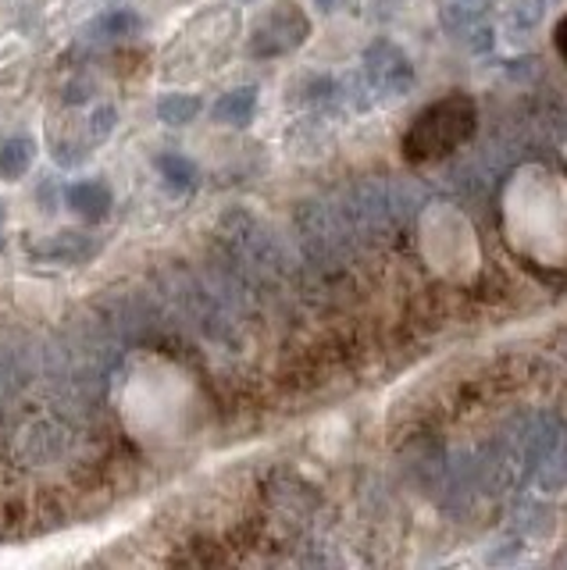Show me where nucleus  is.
Instances as JSON below:
<instances>
[{"mask_svg":"<svg viewBox=\"0 0 567 570\" xmlns=\"http://www.w3.org/2000/svg\"><path fill=\"white\" fill-rule=\"evenodd\" d=\"M311 36V18L296 0H275L272 8H264L257 14V22L251 26V40H246V53L257 61L282 58L307 43Z\"/></svg>","mask_w":567,"mask_h":570,"instance_id":"obj_2","label":"nucleus"},{"mask_svg":"<svg viewBox=\"0 0 567 570\" xmlns=\"http://www.w3.org/2000/svg\"><path fill=\"white\" fill-rule=\"evenodd\" d=\"M478 129V107L465 94H450L436 104H429L424 111L414 118V125L403 136V157L424 165V160H439L453 154L457 147L475 136Z\"/></svg>","mask_w":567,"mask_h":570,"instance_id":"obj_1","label":"nucleus"},{"mask_svg":"<svg viewBox=\"0 0 567 570\" xmlns=\"http://www.w3.org/2000/svg\"><path fill=\"white\" fill-rule=\"evenodd\" d=\"M211 115H215L218 125H228V129H246V125L254 121L257 115V86H236L222 94L211 107Z\"/></svg>","mask_w":567,"mask_h":570,"instance_id":"obj_6","label":"nucleus"},{"mask_svg":"<svg viewBox=\"0 0 567 570\" xmlns=\"http://www.w3.org/2000/svg\"><path fill=\"white\" fill-rule=\"evenodd\" d=\"M37 160V139L32 136H11L0 147V183H19Z\"/></svg>","mask_w":567,"mask_h":570,"instance_id":"obj_7","label":"nucleus"},{"mask_svg":"<svg viewBox=\"0 0 567 570\" xmlns=\"http://www.w3.org/2000/svg\"><path fill=\"white\" fill-rule=\"evenodd\" d=\"M554 47L560 50V58H567V14L557 22V32H554Z\"/></svg>","mask_w":567,"mask_h":570,"instance_id":"obj_14","label":"nucleus"},{"mask_svg":"<svg viewBox=\"0 0 567 570\" xmlns=\"http://www.w3.org/2000/svg\"><path fill=\"white\" fill-rule=\"evenodd\" d=\"M542 14H546V0H518L510 11H507V32L510 36H528L542 26Z\"/></svg>","mask_w":567,"mask_h":570,"instance_id":"obj_11","label":"nucleus"},{"mask_svg":"<svg viewBox=\"0 0 567 570\" xmlns=\"http://www.w3.org/2000/svg\"><path fill=\"white\" fill-rule=\"evenodd\" d=\"M201 111H204V100L197 94H168V97L157 100V118H162L165 125H172V129L189 125Z\"/></svg>","mask_w":567,"mask_h":570,"instance_id":"obj_9","label":"nucleus"},{"mask_svg":"<svg viewBox=\"0 0 567 570\" xmlns=\"http://www.w3.org/2000/svg\"><path fill=\"white\" fill-rule=\"evenodd\" d=\"M154 168L162 171V178L175 193H193V189H197V183H201V168L193 165L189 157H183V154H162V157L154 160Z\"/></svg>","mask_w":567,"mask_h":570,"instance_id":"obj_8","label":"nucleus"},{"mask_svg":"<svg viewBox=\"0 0 567 570\" xmlns=\"http://www.w3.org/2000/svg\"><path fill=\"white\" fill-rule=\"evenodd\" d=\"M335 4H340V0H317V8H322V11H332Z\"/></svg>","mask_w":567,"mask_h":570,"instance_id":"obj_15","label":"nucleus"},{"mask_svg":"<svg viewBox=\"0 0 567 570\" xmlns=\"http://www.w3.org/2000/svg\"><path fill=\"white\" fill-rule=\"evenodd\" d=\"M65 204L72 214H79L82 222H104L111 214V204H115V193L108 183H100V178H82V183H72L65 189Z\"/></svg>","mask_w":567,"mask_h":570,"instance_id":"obj_4","label":"nucleus"},{"mask_svg":"<svg viewBox=\"0 0 567 570\" xmlns=\"http://www.w3.org/2000/svg\"><path fill=\"white\" fill-rule=\"evenodd\" d=\"M536 478H539V485H542L546 492H560V489H567V439H564V435H560V442L554 445V453H549V456L539 463Z\"/></svg>","mask_w":567,"mask_h":570,"instance_id":"obj_10","label":"nucleus"},{"mask_svg":"<svg viewBox=\"0 0 567 570\" xmlns=\"http://www.w3.org/2000/svg\"><path fill=\"white\" fill-rule=\"evenodd\" d=\"M4 218H8V210H4V204H0V228H4Z\"/></svg>","mask_w":567,"mask_h":570,"instance_id":"obj_16","label":"nucleus"},{"mask_svg":"<svg viewBox=\"0 0 567 570\" xmlns=\"http://www.w3.org/2000/svg\"><path fill=\"white\" fill-rule=\"evenodd\" d=\"M364 82L379 100H397L414 89L418 76L407 50L393 40H375L364 50Z\"/></svg>","mask_w":567,"mask_h":570,"instance_id":"obj_3","label":"nucleus"},{"mask_svg":"<svg viewBox=\"0 0 567 570\" xmlns=\"http://www.w3.org/2000/svg\"><path fill=\"white\" fill-rule=\"evenodd\" d=\"M32 261H50V264H79L94 254V239L79 236V232H55L40 243H29Z\"/></svg>","mask_w":567,"mask_h":570,"instance_id":"obj_5","label":"nucleus"},{"mask_svg":"<svg viewBox=\"0 0 567 570\" xmlns=\"http://www.w3.org/2000/svg\"><path fill=\"white\" fill-rule=\"evenodd\" d=\"M115 125H118V111H115V104H100L97 111L90 115V139L94 142H104L111 132H115Z\"/></svg>","mask_w":567,"mask_h":570,"instance_id":"obj_13","label":"nucleus"},{"mask_svg":"<svg viewBox=\"0 0 567 570\" xmlns=\"http://www.w3.org/2000/svg\"><path fill=\"white\" fill-rule=\"evenodd\" d=\"M139 29V14L136 11H108L104 18H97V32L104 36V40H118V36H133Z\"/></svg>","mask_w":567,"mask_h":570,"instance_id":"obj_12","label":"nucleus"}]
</instances>
